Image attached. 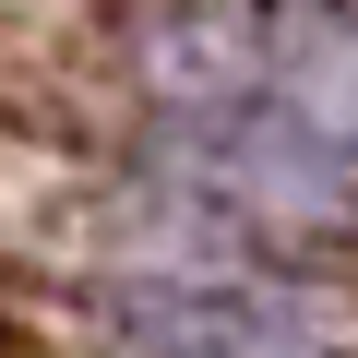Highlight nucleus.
<instances>
[{"label":"nucleus","mask_w":358,"mask_h":358,"mask_svg":"<svg viewBox=\"0 0 358 358\" xmlns=\"http://www.w3.org/2000/svg\"><path fill=\"white\" fill-rule=\"evenodd\" d=\"M120 334L143 358H322L299 310L239 299V287H131L120 299Z\"/></svg>","instance_id":"nucleus-1"},{"label":"nucleus","mask_w":358,"mask_h":358,"mask_svg":"<svg viewBox=\"0 0 358 358\" xmlns=\"http://www.w3.org/2000/svg\"><path fill=\"white\" fill-rule=\"evenodd\" d=\"M275 108H299L322 143H358V13H310L287 48H275Z\"/></svg>","instance_id":"nucleus-2"}]
</instances>
